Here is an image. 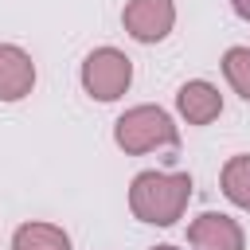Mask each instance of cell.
I'll return each instance as SVG.
<instances>
[{"mask_svg":"<svg viewBox=\"0 0 250 250\" xmlns=\"http://www.w3.org/2000/svg\"><path fill=\"white\" fill-rule=\"evenodd\" d=\"M121 27L137 43H160L176 27V0H129L121 8Z\"/></svg>","mask_w":250,"mask_h":250,"instance_id":"cell-4","label":"cell"},{"mask_svg":"<svg viewBox=\"0 0 250 250\" xmlns=\"http://www.w3.org/2000/svg\"><path fill=\"white\" fill-rule=\"evenodd\" d=\"M152 250H180V246H172V242H160V246H152Z\"/></svg>","mask_w":250,"mask_h":250,"instance_id":"cell-12","label":"cell"},{"mask_svg":"<svg viewBox=\"0 0 250 250\" xmlns=\"http://www.w3.org/2000/svg\"><path fill=\"white\" fill-rule=\"evenodd\" d=\"M188 246L191 250H246V230L238 219L223 211H203L188 223Z\"/></svg>","mask_w":250,"mask_h":250,"instance_id":"cell-5","label":"cell"},{"mask_svg":"<svg viewBox=\"0 0 250 250\" xmlns=\"http://www.w3.org/2000/svg\"><path fill=\"white\" fill-rule=\"evenodd\" d=\"M12 250H74V246H70V234L59 223L31 219V223H20L12 230Z\"/></svg>","mask_w":250,"mask_h":250,"instance_id":"cell-8","label":"cell"},{"mask_svg":"<svg viewBox=\"0 0 250 250\" xmlns=\"http://www.w3.org/2000/svg\"><path fill=\"white\" fill-rule=\"evenodd\" d=\"M113 145L129 156H145L156 148H176L180 145V125L172 121L168 109L145 102V105H129L117 121H113Z\"/></svg>","mask_w":250,"mask_h":250,"instance_id":"cell-2","label":"cell"},{"mask_svg":"<svg viewBox=\"0 0 250 250\" xmlns=\"http://www.w3.org/2000/svg\"><path fill=\"white\" fill-rule=\"evenodd\" d=\"M82 90L94 102H117L133 86V59L117 47H94L82 59Z\"/></svg>","mask_w":250,"mask_h":250,"instance_id":"cell-3","label":"cell"},{"mask_svg":"<svg viewBox=\"0 0 250 250\" xmlns=\"http://www.w3.org/2000/svg\"><path fill=\"white\" fill-rule=\"evenodd\" d=\"M230 8H234L238 20H250V0H230Z\"/></svg>","mask_w":250,"mask_h":250,"instance_id":"cell-11","label":"cell"},{"mask_svg":"<svg viewBox=\"0 0 250 250\" xmlns=\"http://www.w3.org/2000/svg\"><path fill=\"white\" fill-rule=\"evenodd\" d=\"M219 188H223V195H227L234 207L250 211V152L227 156V164H223V172H219Z\"/></svg>","mask_w":250,"mask_h":250,"instance_id":"cell-9","label":"cell"},{"mask_svg":"<svg viewBox=\"0 0 250 250\" xmlns=\"http://www.w3.org/2000/svg\"><path fill=\"white\" fill-rule=\"evenodd\" d=\"M191 203V176L188 172H137L129 184V211L133 219L148 223V227H172L176 219H184Z\"/></svg>","mask_w":250,"mask_h":250,"instance_id":"cell-1","label":"cell"},{"mask_svg":"<svg viewBox=\"0 0 250 250\" xmlns=\"http://www.w3.org/2000/svg\"><path fill=\"white\" fill-rule=\"evenodd\" d=\"M219 66H223L227 86H230L242 102H250V47H227Z\"/></svg>","mask_w":250,"mask_h":250,"instance_id":"cell-10","label":"cell"},{"mask_svg":"<svg viewBox=\"0 0 250 250\" xmlns=\"http://www.w3.org/2000/svg\"><path fill=\"white\" fill-rule=\"evenodd\" d=\"M176 113L188 121V125H211L219 113H223V94L215 82L207 78H188L180 90H176Z\"/></svg>","mask_w":250,"mask_h":250,"instance_id":"cell-6","label":"cell"},{"mask_svg":"<svg viewBox=\"0 0 250 250\" xmlns=\"http://www.w3.org/2000/svg\"><path fill=\"white\" fill-rule=\"evenodd\" d=\"M35 90V62L20 43H0V102H23Z\"/></svg>","mask_w":250,"mask_h":250,"instance_id":"cell-7","label":"cell"}]
</instances>
